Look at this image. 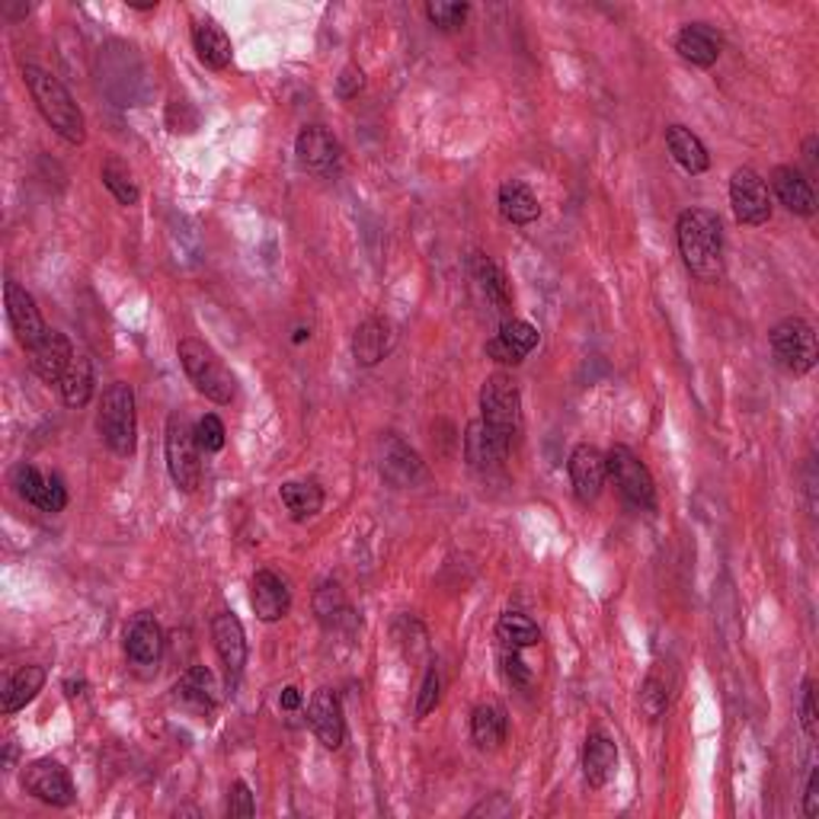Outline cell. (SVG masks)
Returning a JSON list of instances; mask_svg holds the SVG:
<instances>
[{"label":"cell","instance_id":"cell-18","mask_svg":"<svg viewBox=\"0 0 819 819\" xmlns=\"http://www.w3.org/2000/svg\"><path fill=\"white\" fill-rule=\"evenodd\" d=\"M381 474L385 481H391L395 486H413L426 481V468L420 455L397 435H385L381 442Z\"/></svg>","mask_w":819,"mask_h":819},{"label":"cell","instance_id":"cell-23","mask_svg":"<svg viewBox=\"0 0 819 819\" xmlns=\"http://www.w3.org/2000/svg\"><path fill=\"white\" fill-rule=\"evenodd\" d=\"M391 346H395V327L385 317H368L353 336V356L365 368L381 363L391 353Z\"/></svg>","mask_w":819,"mask_h":819},{"label":"cell","instance_id":"cell-49","mask_svg":"<svg viewBox=\"0 0 819 819\" xmlns=\"http://www.w3.org/2000/svg\"><path fill=\"white\" fill-rule=\"evenodd\" d=\"M279 707H282V711H298V707H302V692H298L295 685H288V689L282 692V699H279Z\"/></svg>","mask_w":819,"mask_h":819},{"label":"cell","instance_id":"cell-39","mask_svg":"<svg viewBox=\"0 0 819 819\" xmlns=\"http://www.w3.org/2000/svg\"><path fill=\"white\" fill-rule=\"evenodd\" d=\"M471 7L468 3H449V0H435V3H426V17L432 27H439L442 32H455L464 20H468Z\"/></svg>","mask_w":819,"mask_h":819},{"label":"cell","instance_id":"cell-45","mask_svg":"<svg viewBox=\"0 0 819 819\" xmlns=\"http://www.w3.org/2000/svg\"><path fill=\"white\" fill-rule=\"evenodd\" d=\"M486 356L493 359V363H500V365H522L525 363V356L522 353H516L506 339H500V336H493L490 343H486Z\"/></svg>","mask_w":819,"mask_h":819},{"label":"cell","instance_id":"cell-47","mask_svg":"<svg viewBox=\"0 0 819 819\" xmlns=\"http://www.w3.org/2000/svg\"><path fill=\"white\" fill-rule=\"evenodd\" d=\"M503 672H506V679H510L516 689H525V685L532 682V672H528V666L522 663V657H518L516 650H513V653H503Z\"/></svg>","mask_w":819,"mask_h":819},{"label":"cell","instance_id":"cell-50","mask_svg":"<svg viewBox=\"0 0 819 819\" xmlns=\"http://www.w3.org/2000/svg\"><path fill=\"white\" fill-rule=\"evenodd\" d=\"M804 157H807V164H810V174H817V167H819L817 135H810V138H807V145H804Z\"/></svg>","mask_w":819,"mask_h":819},{"label":"cell","instance_id":"cell-24","mask_svg":"<svg viewBox=\"0 0 819 819\" xmlns=\"http://www.w3.org/2000/svg\"><path fill=\"white\" fill-rule=\"evenodd\" d=\"M618 768V746L606 733H589L582 746V775L592 788H606Z\"/></svg>","mask_w":819,"mask_h":819},{"label":"cell","instance_id":"cell-44","mask_svg":"<svg viewBox=\"0 0 819 819\" xmlns=\"http://www.w3.org/2000/svg\"><path fill=\"white\" fill-rule=\"evenodd\" d=\"M439 704V672L429 669L423 675V685H420V699H417V717L423 721L426 714Z\"/></svg>","mask_w":819,"mask_h":819},{"label":"cell","instance_id":"cell-6","mask_svg":"<svg viewBox=\"0 0 819 819\" xmlns=\"http://www.w3.org/2000/svg\"><path fill=\"white\" fill-rule=\"evenodd\" d=\"M481 423L493 435H500L506 445H513L518 439V432H522V391H518V385L510 375L496 371V375H490L484 381V391H481Z\"/></svg>","mask_w":819,"mask_h":819},{"label":"cell","instance_id":"cell-31","mask_svg":"<svg viewBox=\"0 0 819 819\" xmlns=\"http://www.w3.org/2000/svg\"><path fill=\"white\" fill-rule=\"evenodd\" d=\"M59 395L67 407H87L93 397V365L84 353L74 356V363L67 365V371L61 375Z\"/></svg>","mask_w":819,"mask_h":819},{"label":"cell","instance_id":"cell-42","mask_svg":"<svg viewBox=\"0 0 819 819\" xmlns=\"http://www.w3.org/2000/svg\"><path fill=\"white\" fill-rule=\"evenodd\" d=\"M800 724H804V733L810 739L819 736V717H817V685L813 679L804 682V695H800Z\"/></svg>","mask_w":819,"mask_h":819},{"label":"cell","instance_id":"cell-21","mask_svg":"<svg viewBox=\"0 0 819 819\" xmlns=\"http://www.w3.org/2000/svg\"><path fill=\"white\" fill-rule=\"evenodd\" d=\"M771 186L781 199V206L788 209L790 214H800V218H813L817 214V196H813V186L810 180L797 170V167H775L771 170Z\"/></svg>","mask_w":819,"mask_h":819},{"label":"cell","instance_id":"cell-4","mask_svg":"<svg viewBox=\"0 0 819 819\" xmlns=\"http://www.w3.org/2000/svg\"><path fill=\"white\" fill-rule=\"evenodd\" d=\"M177 353H180L182 371L189 375V381L196 385L199 395H206L214 403H231L234 400L238 381L228 371V365L218 359V353H214L209 343L189 336V339H182Z\"/></svg>","mask_w":819,"mask_h":819},{"label":"cell","instance_id":"cell-40","mask_svg":"<svg viewBox=\"0 0 819 819\" xmlns=\"http://www.w3.org/2000/svg\"><path fill=\"white\" fill-rule=\"evenodd\" d=\"M496 336H500V339H506V343H510L516 353H522V356H528V353L538 346V330H535L528 321H516V317H506Z\"/></svg>","mask_w":819,"mask_h":819},{"label":"cell","instance_id":"cell-19","mask_svg":"<svg viewBox=\"0 0 819 819\" xmlns=\"http://www.w3.org/2000/svg\"><path fill=\"white\" fill-rule=\"evenodd\" d=\"M74 356H77V353H74L71 339L64 334H59V330H49V334L42 336V339L30 349V365L42 381L59 385L61 375L67 371V365L74 363Z\"/></svg>","mask_w":819,"mask_h":819},{"label":"cell","instance_id":"cell-41","mask_svg":"<svg viewBox=\"0 0 819 819\" xmlns=\"http://www.w3.org/2000/svg\"><path fill=\"white\" fill-rule=\"evenodd\" d=\"M224 423L209 413V417H202L199 426H196V439H199V445H202V452H221L224 449Z\"/></svg>","mask_w":819,"mask_h":819},{"label":"cell","instance_id":"cell-7","mask_svg":"<svg viewBox=\"0 0 819 819\" xmlns=\"http://www.w3.org/2000/svg\"><path fill=\"white\" fill-rule=\"evenodd\" d=\"M608 477L634 510H657V484L650 468L628 445H615L606 455Z\"/></svg>","mask_w":819,"mask_h":819},{"label":"cell","instance_id":"cell-22","mask_svg":"<svg viewBox=\"0 0 819 819\" xmlns=\"http://www.w3.org/2000/svg\"><path fill=\"white\" fill-rule=\"evenodd\" d=\"M513 445H506L500 435H493L481 420L468 426V435H464V458L474 471H496L503 468V461L510 458Z\"/></svg>","mask_w":819,"mask_h":819},{"label":"cell","instance_id":"cell-35","mask_svg":"<svg viewBox=\"0 0 819 819\" xmlns=\"http://www.w3.org/2000/svg\"><path fill=\"white\" fill-rule=\"evenodd\" d=\"M496 638L503 640L506 650H525V647H535L542 640V631L532 618H525L518 611H506L496 621Z\"/></svg>","mask_w":819,"mask_h":819},{"label":"cell","instance_id":"cell-43","mask_svg":"<svg viewBox=\"0 0 819 819\" xmlns=\"http://www.w3.org/2000/svg\"><path fill=\"white\" fill-rule=\"evenodd\" d=\"M256 813V800H253V794L250 788L238 781L234 788H231V797H228V817H238V819H250Z\"/></svg>","mask_w":819,"mask_h":819},{"label":"cell","instance_id":"cell-26","mask_svg":"<svg viewBox=\"0 0 819 819\" xmlns=\"http://www.w3.org/2000/svg\"><path fill=\"white\" fill-rule=\"evenodd\" d=\"M192 45H196V55L202 64H209L212 71H224L231 64L234 55V45L228 39V32L221 30L212 20H199L192 27Z\"/></svg>","mask_w":819,"mask_h":819},{"label":"cell","instance_id":"cell-28","mask_svg":"<svg viewBox=\"0 0 819 819\" xmlns=\"http://www.w3.org/2000/svg\"><path fill=\"white\" fill-rule=\"evenodd\" d=\"M177 701H180L182 707H189V711H196V714H209L214 707V679L212 672L206 666H192L186 675H182L180 682H177Z\"/></svg>","mask_w":819,"mask_h":819},{"label":"cell","instance_id":"cell-51","mask_svg":"<svg viewBox=\"0 0 819 819\" xmlns=\"http://www.w3.org/2000/svg\"><path fill=\"white\" fill-rule=\"evenodd\" d=\"M307 336H311V334H307V330H304V327H302V330H295V343H304V339H307Z\"/></svg>","mask_w":819,"mask_h":819},{"label":"cell","instance_id":"cell-10","mask_svg":"<svg viewBox=\"0 0 819 819\" xmlns=\"http://www.w3.org/2000/svg\"><path fill=\"white\" fill-rule=\"evenodd\" d=\"M23 790L49 807H71L77 790L67 775V768L55 759H35L23 771Z\"/></svg>","mask_w":819,"mask_h":819},{"label":"cell","instance_id":"cell-34","mask_svg":"<svg viewBox=\"0 0 819 819\" xmlns=\"http://www.w3.org/2000/svg\"><path fill=\"white\" fill-rule=\"evenodd\" d=\"M285 510L292 513V518H311L324 510V490L314 484V481H288L279 490Z\"/></svg>","mask_w":819,"mask_h":819},{"label":"cell","instance_id":"cell-11","mask_svg":"<svg viewBox=\"0 0 819 819\" xmlns=\"http://www.w3.org/2000/svg\"><path fill=\"white\" fill-rule=\"evenodd\" d=\"M13 486L17 493L42 513H61L67 506V490L59 474H42L35 464H17L13 471Z\"/></svg>","mask_w":819,"mask_h":819},{"label":"cell","instance_id":"cell-16","mask_svg":"<svg viewBox=\"0 0 819 819\" xmlns=\"http://www.w3.org/2000/svg\"><path fill=\"white\" fill-rule=\"evenodd\" d=\"M212 640L221 666L228 669V679H241L246 666V634H243L241 618L234 611H221L212 618Z\"/></svg>","mask_w":819,"mask_h":819},{"label":"cell","instance_id":"cell-36","mask_svg":"<svg viewBox=\"0 0 819 819\" xmlns=\"http://www.w3.org/2000/svg\"><path fill=\"white\" fill-rule=\"evenodd\" d=\"M103 186L119 199L122 206H135V202L141 199L138 186H135L132 174H128V167L122 164L119 157H109V160L103 164Z\"/></svg>","mask_w":819,"mask_h":819},{"label":"cell","instance_id":"cell-9","mask_svg":"<svg viewBox=\"0 0 819 819\" xmlns=\"http://www.w3.org/2000/svg\"><path fill=\"white\" fill-rule=\"evenodd\" d=\"M729 202H733V214L739 224L749 228H762L771 218V199H768V186L753 167H739L729 177Z\"/></svg>","mask_w":819,"mask_h":819},{"label":"cell","instance_id":"cell-3","mask_svg":"<svg viewBox=\"0 0 819 819\" xmlns=\"http://www.w3.org/2000/svg\"><path fill=\"white\" fill-rule=\"evenodd\" d=\"M96 429L99 439L106 442V449L113 455L132 458L135 455V442H138V413H135V391L125 381H113L103 400H99V413H96Z\"/></svg>","mask_w":819,"mask_h":819},{"label":"cell","instance_id":"cell-20","mask_svg":"<svg viewBox=\"0 0 819 819\" xmlns=\"http://www.w3.org/2000/svg\"><path fill=\"white\" fill-rule=\"evenodd\" d=\"M250 606L256 611V618L266 624L282 621L292 608V592H288L285 579L275 577L273 570H260L250 582Z\"/></svg>","mask_w":819,"mask_h":819},{"label":"cell","instance_id":"cell-2","mask_svg":"<svg viewBox=\"0 0 819 819\" xmlns=\"http://www.w3.org/2000/svg\"><path fill=\"white\" fill-rule=\"evenodd\" d=\"M23 81L32 93V103L35 109L42 113V119L55 128V135H61L67 145H84L87 141V122L81 106L74 103V96L67 93V87L61 84L59 77L39 64H27L23 67Z\"/></svg>","mask_w":819,"mask_h":819},{"label":"cell","instance_id":"cell-15","mask_svg":"<svg viewBox=\"0 0 819 819\" xmlns=\"http://www.w3.org/2000/svg\"><path fill=\"white\" fill-rule=\"evenodd\" d=\"M295 154H298V164L311 174H334L343 148L334 135L324 128V125H307L298 132L295 138Z\"/></svg>","mask_w":819,"mask_h":819},{"label":"cell","instance_id":"cell-38","mask_svg":"<svg viewBox=\"0 0 819 819\" xmlns=\"http://www.w3.org/2000/svg\"><path fill=\"white\" fill-rule=\"evenodd\" d=\"M640 707L647 711L650 721H657V717L669 707V682L660 675V669H653V672L647 675V682H643V689H640Z\"/></svg>","mask_w":819,"mask_h":819},{"label":"cell","instance_id":"cell-14","mask_svg":"<svg viewBox=\"0 0 819 819\" xmlns=\"http://www.w3.org/2000/svg\"><path fill=\"white\" fill-rule=\"evenodd\" d=\"M307 721L314 736L321 739V746L327 749H339L346 743V717H343V701L330 689L314 692V699L307 704Z\"/></svg>","mask_w":819,"mask_h":819},{"label":"cell","instance_id":"cell-17","mask_svg":"<svg viewBox=\"0 0 819 819\" xmlns=\"http://www.w3.org/2000/svg\"><path fill=\"white\" fill-rule=\"evenodd\" d=\"M164 647H167V640H164V628L157 624V618L148 615V611L135 615L132 624H128V631H125V653H128V660L135 666H157L160 657H164Z\"/></svg>","mask_w":819,"mask_h":819},{"label":"cell","instance_id":"cell-13","mask_svg":"<svg viewBox=\"0 0 819 819\" xmlns=\"http://www.w3.org/2000/svg\"><path fill=\"white\" fill-rule=\"evenodd\" d=\"M567 468H570V484H574V493H577V500L582 506H589V503H596L599 496H602V486H606L608 477V468H606V455L596 449V445H577L574 452H570V461H567Z\"/></svg>","mask_w":819,"mask_h":819},{"label":"cell","instance_id":"cell-48","mask_svg":"<svg viewBox=\"0 0 819 819\" xmlns=\"http://www.w3.org/2000/svg\"><path fill=\"white\" fill-rule=\"evenodd\" d=\"M804 813L813 819L819 817V771H810V781H807V794H804Z\"/></svg>","mask_w":819,"mask_h":819},{"label":"cell","instance_id":"cell-30","mask_svg":"<svg viewBox=\"0 0 819 819\" xmlns=\"http://www.w3.org/2000/svg\"><path fill=\"white\" fill-rule=\"evenodd\" d=\"M45 685V669L42 666H23L20 672L10 675V682L3 685V701H0V711L3 714H17L30 704Z\"/></svg>","mask_w":819,"mask_h":819},{"label":"cell","instance_id":"cell-27","mask_svg":"<svg viewBox=\"0 0 819 819\" xmlns=\"http://www.w3.org/2000/svg\"><path fill=\"white\" fill-rule=\"evenodd\" d=\"M675 52L685 61H692L695 67H711V64H717V59H721V39H717V32L711 30V27L692 23V27H685V30L679 32Z\"/></svg>","mask_w":819,"mask_h":819},{"label":"cell","instance_id":"cell-33","mask_svg":"<svg viewBox=\"0 0 819 819\" xmlns=\"http://www.w3.org/2000/svg\"><path fill=\"white\" fill-rule=\"evenodd\" d=\"M474 275H477V282H481V288H484L486 302L493 304L500 314H506L510 307H513V288H510V282H506V273L484 256V253H477L474 256Z\"/></svg>","mask_w":819,"mask_h":819},{"label":"cell","instance_id":"cell-25","mask_svg":"<svg viewBox=\"0 0 819 819\" xmlns=\"http://www.w3.org/2000/svg\"><path fill=\"white\" fill-rule=\"evenodd\" d=\"M666 148L669 154H672V160H675L685 174H692V177H699V174H704V170L711 167V154L704 148V141H701L699 135H692L685 125H669Z\"/></svg>","mask_w":819,"mask_h":819},{"label":"cell","instance_id":"cell-29","mask_svg":"<svg viewBox=\"0 0 819 819\" xmlns=\"http://www.w3.org/2000/svg\"><path fill=\"white\" fill-rule=\"evenodd\" d=\"M500 214L510 221V224H532L538 221L542 206H538V196L525 186V182L510 180L500 186Z\"/></svg>","mask_w":819,"mask_h":819},{"label":"cell","instance_id":"cell-37","mask_svg":"<svg viewBox=\"0 0 819 819\" xmlns=\"http://www.w3.org/2000/svg\"><path fill=\"white\" fill-rule=\"evenodd\" d=\"M314 611L317 618L327 624V628H336L346 615H349V606H346V596L336 582H324L314 596Z\"/></svg>","mask_w":819,"mask_h":819},{"label":"cell","instance_id":"cell-46","mask_svg":"<svg viewBox=\"0 0 819 819\" xmlns=\"http://www.w3.org/2000/svg\"><path fill=\"white\" fill-rule=\"evenodd\" d=\"M365 87V74L356 67V64H349V67H343V74L336 77V93L343 96V99H353L356 93Z\"/></svg>","mask_w":819,"mask_h":819},{"label":"cell","instance_id":"cell-32","mask_svg":"<svg viewBox=\"0 0 819 819\" xmlns=\"http://www.w3.org/2000/svg\"><path fill=\"white\" fill-rule=\"evenodd\" d=\"M471 739L477 749H500L506 743V711L500 704H481L471 714Z\"/></svg>","mask_w":819,"mask_h":819},{"label":"cell","instance_id":"cell-5","mask_svg":"<svg viewBox=\"0 0 819 819\" xmlns=\"http://www.w3.org/2000/svg\"><path fill=\"white\" fill-rule=\"evenodd\" d=\"M164 455L170 481L180 486L182 493H196L202 484V445L196 439V426L189 423L186 413H170L167 435H164Z\"/></svg>","mask_w":819,"mask_h":819},{"label":"cell","instance_id":"cell-8","mask_svg":"<svg viewBox=\"0 0 819 819\" xmlns=\"http://www.w3.org/2000/svg\"><path fill=\"white\" fill-rule=\"evenodd\" d=\"M768 343L778 365L790 375H807L817 365V334L804 317H785L781 324H775Z\"/></svg>","mask_w":819,"mask_h":819},{"label":"cell","instance_id":"cell-1","mask_svg":"<svg viewBox=\"0 0 819 819\" xmlns=\"http://www.w3.org/2000/svg\"><path fill=\"white\" fill-rule=\"evenodd\" d=\"M679 253L699 282H717L724 275V228L707 209H685L675 221Z\"/></svg>","mask_w":819,"mask_h":819},{"label":"cell","instance_id":"cell-12","mask_svg":"<svg viewBox=\"0 0 819 819\" xmlns=\"http://www.w3.org/2000/svg\"><path fill=\"white\" fill-rule=\"evenodd\" d=\"M3 298H7V321H10V327H13L17 339H20V343L27 346V353H30L32 346L49 334V327H45V321H42V311H39V304H35V298H32L30 292H27L20 282H13V279L3 285Z\"/></svg>","mask_w":819,"mask_h":819}]
</instances>
